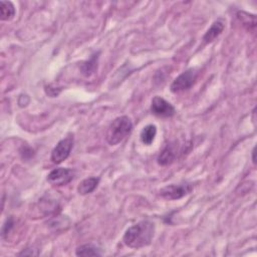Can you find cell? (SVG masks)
Here are the masks:
<instances>
[{"instance_id": "1", "label": "cell", "mask_w": 257, "mask_h": 257, "mask_svg": "<svg viewBox=\"0 0 257 257\" xmlns=\"http://www.w3.org/2000/svg\"><path fill=\"white\" fill-rule=\"evenodd\" d=\"M155 235V224L149 220H143L127 229L123 241L126 246L140 249L151 244Z\"/></svg>"}, {"instance_id": "2", "label": "cell", "mask_w": 257, "mask_h": 257, "mask_svg": "<svg viewBox=\"0 0 257 257\" xmlns=\"http://www.w3.org/2000/svg\"><path fill=\"white\" fill-rule=\"evenodd\" d=\"M133 130V123L130 118L122 116L116 118L110 125L107 132V142L111 146H116L124 141Z\"/></svg>"}, {"instance_id": "3", "label": "cell", "mask_w": 257, "mask_h": 257, "mask_svg": "<svg viewBox=\"0 0 257 257\" xmlns=\"http://www.w3.org/2000/svg\"><path fill=\"white\" fill-rule=\"evenodd\" d=\"M198 74H199V70L196 67H191L185 70L173 81L170 87L171 92L177 94L189 90L195 84L198 78Z\"/></svg>"}, {"instance_id": "4", "label": "cell", "mask_w": 257, "mask_h": 257, "mask_svg": "<svg viewBox=\"0 0 257 257\" xmlns=\"http://www.w3.org/2000/svg\"><path fill=\"white\" fill-rule=\"evenodd\" d=\"M193 190V187L189 183H180V184H171L167 185L160 190V196L166 200H179L188 194H190Z\"/></svg>"}, {"instance_id": "5", "label": "cell", "mask_w": 257, "mask_h": 257, "mask_svg": "<svg viewBox=\"0 0 257 257\" xmlns=\"http://www.w3.org/2000/svg\"><path fill=\"white\" fill-rule=\"evenodd\" d=\"M73 147V137L67 136L64 139L61 140L55 149L51 152V161L54 164H61L66 160Z\"/></svg>"}, {"instance_id": "6", "label": "cell", "mask_w": 257, "mask_h": 257, "mask_svg": "<svg viewBox=\"0 0 257 257\" xmlns=\"http://www.w3.org/2000/svg\"><path fill=\"white\" fill-rule=\"evenodd\" d=\"M74 171L68 168H57L47 176V181L54 186H64L70 183L74 178Z\"/></svg>"}, {"instance_id": "7", "label": "cell", "mask_w": 257, "mask_h": 257, "mask_svg": "<svg viewBox=\"0 0 257 257\" xmlns=\"http://www.w3.org/2000/svg\"><path fill=\"white\" fill-rule=\"evenodd\" d=\"M151 112L159 118H172L176 114L175 108L165 98L156 96L151 102Z\"/></svg>"}, {"instance_id": "8", "label": "cell", "mask_w": 257, "mask_h": 257, "mask_svg": "<svg viewBox=\"0 0 257 257\" xmlns=\"http://www.w3.org/2000/svg\"><path fill=\"white\" fill-rule=\"evenodd\" d=\"M225 22L223 19H218L213 22L211 28L206 32L203 36V40L205 43H210L214 41L224 31Z\"/></svg>"}, {"instance_id": "9", "label": "cell", "mask_w": 257, "mask_h": 257, "mask_svg": "<svg viewBox=\"0 0 257 257\" xmlns=\"http://www.w3.org/2000/svg\"><path fill=\"white\" fill-rule=\"evenodd\" d=\"M177 157V148L175 145L168 144L163 149L158 157V164L161 166H167L171 164Z\"/></svg>"}, {"instance_id": "10", "label": "cell", "mask_w": 257, "mask_h": 257, "mask_svg": "<svg viewBox=\"0 0 257 257\" xmlns=\"http://www.w3.org/2000/svg\"><path fill=\"white\" fill-rule=\"evenodd\" d=\"M98 183H99V179L96 177L85 179L78 186V192L81 195H88L96 189Z\"/></svg>"}, {"instance_id": "11", "label": "cell", "mask_w": 257, "mask_h": 257, "mask_svg": "<svg viewBox=\"0 0 257 257\" xmlns=\"http://www.w3.org/2000/svg\"><path fill=\"white\" fill-rule=\"evenodd\" d=\"M156 135H157V127L155 125H148L142 130L140 137L144 145L150 146L154 142V140H155Z\"/></svg>"}, {"instance_id": "12", "label": "cell", "mask_w": 257, "mask_h": 257, "mask_svg": "<svg viewBox=\"0 0 257 257\" xmlns=\"http://www.w3.org/2000/svg\"><path fill=\"white\" fill-rule=\"evenodd\" d=\"M15 7L10 1H0V18L2 21H9L15 16Z\"/></svg>"}, {"instance_id": "13", "label": "cell", "mask_w": 257, "mask_h": 257, "mask_svg": "<svg viewBox=\"0 0 257 257\" xmlns=\"http://www.w3.org/2000/svg\"><path fill=\"white\" fill-rule=\"evenodd\" d=\"M76 256H100L101 252L93 244H85L76 248Z\"/></svg>"}, {"instance_id": "14", "label": "cell", "mask_w": 257, "mask_h": 257, "mask_svg": "<svg viewBox=\"0 0 257 257\" xmlns=\"http://www.w3.org/2000/svg\"><path fill=\"white\" fill-rule=\"evenodd\" d=\"M237 17L242 22V24L244 25V27H247L248 30H250V28L255 29V27H256V17L254 15L248 14V13L243 12V11H239L237 13Z\"/></svg>"}, {"instance_id": "15", "label": "cell", "mask_w": 257, "mask_h": 257, "mask_svg": "<svg viewBox=\"0 0 257 257\" xmlns=\"http://www.w3.org/2000/svg\"><path fill=\"white\" fill-rule=\"evenodd\" d=\"M96 64H97V57L96 58V56H93V58H92L90 61L86 62V63L83 64V67H82L83 72H84L86 75L92 74V73L95 71V69L96 68V65H97Z\"/></svg>"}, {"instance_id": "16", "label": "cell", "mask_w": 257, "mask_h": 257, "mask_svg": "<svg viewBox=\"0 0 257 257\" xmlns=\"http://www.w3.org/2000/svg\"><path fill=\"white\" fill-rule=\"evenodd\" d=\"M13 226H14V220L12 217H9L2 227V237L3 238H5V236L8 235V233H10V231L12 230Z\"/></svg>"}, {"instance_id": "17", "label": "cell", "mask_w": 257, "mask_h": 257, "mask_svg": "<svg viewBox=\"0 0 257 257\" xmlns=\"http://www.w3.org/2000/svg\"><path fill=\"white\" fill-rule=\"evenodd\" d=\"M252 161H253V164L255 165V164H256V160H255V148H254L253 151H252Z\"/></svg>"}]
</instances>
